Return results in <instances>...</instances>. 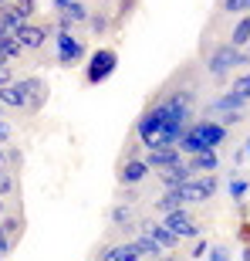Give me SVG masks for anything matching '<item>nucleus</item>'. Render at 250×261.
Returning a JSON list of instances; mask_svg holds the SVG:
<instances>
[{"label":"nucleus","mask_w":250,"mask_h":261,"mask_svg":"<svg viewBox=\"0 0 250 261\" xmlns=\"http://www.w3.org/2000/svg\"><path fill=\"white\" fill-rule=\"evenodd\" d=\"M230 44L233 48H250V14H243V17H237V24H233L230 31Z\"/></svg>","instance_id":"nucleus-17"},{"label":"nucleus","mask_w":250,"mask_h":261,"mask_svg":"<svg viewBox=\"0 0 250 261\" xmlns=\"http://www.w3.org/2000/svg\"><path fill=\"white\" fill-rule=\"evenodd\" d=\"M118 68V51L112 48H98L88 55V68H85V82L88 85H102V82H108V78L115 75Z\"/></svg>","instance_id":"nucleus-3"},{"label":"nucleus","mask_w":250,"mask_h":261,"mask_svg":"<svg viewBox=\"0 0 250 261\" xmlns=\"http://www.w3.org/2000/svg\"><path fill=\"white\" fill-rule=\"evenodd\" d=\"M51 4H54V7H58V10H61V14H65V10H68V7H71V0H51Z\"/></svg>","instance_id":"nucleus-31"},{"label":"nucleus","mask_w":250,"mask_h":261,"mask_svg":"<svg viewBox=\"0 0 250 261\" xmlns=\"http://www.w3.org/2000/svg\"><path fill=\"white\" fill-rule=\"evenodd\" d=\"M14 187H17V180H14V170L0 166V197H10V194H14Z\"/></svg>","instance_id":"nucleus-25"},{"label":"nucleus","mask_w":250,"mask_h":261,"mask_svg":"<svg viewBox=\"0 0 250 261\" xmlns=\"http://www.w3.org/2000/svg\"><path fill=\"white\" fill-rule=\"evenodd\" d=\"M186 166H190L193 176H206L220 170V156L216 153H200V156H186Z\"/></svg>","instance_id":"nucleus-13"},{"label":"nucleus","mask_w":250,"mask_h":261,"mask_svg":"<svg viewBox=\"0 0 250 261\" xmlns=\"http://www.w3.org/2000/svg\"><path fill=\"white\" fill-rule=\"evenodd\" d=\"M247 156H250V139H247Z\"/></svg>","instance_id":"nucleus-37"},{"label":"nucleus","mask_w":250,"mask_h":261,"mask_svg":"<svg viewBox=\"0 0 250 261\" xmlns=\"http://www.w3.org/2000/svg\"><path fill=\"white\" fill-rule=\"evenodd\" d=\"M163 224H166V227H169V231L176 234V238H179V241H183V231H186V227L193 224V214H190V207H179V211L166 214V217H163Z\"/></svg>","instance_id":"nucleus-15"},{"label":"nucleus","mask_w":250,"mask_h":261,"mask_svg":"<svg viewBox=\"0 0 250 261\" xmlns=\"http://www.w3.org/2000/svg\"><path fill=\"white\" fill-rule=\"evenodd\" d=\"M155 261H179L176 254H163V258H155Z\"/></svg>","instance_id":"nucleus-32"},{"label":"nucleus","mask_w":250,"mask_h":261,"mask_svg":"<svg viewBox=\"0 0 250 261\" xmlns=\"http://www.w3.org/2000/svg\"><path fill=\"white\" fill-rule=\"evenodd\" d=\"M14 85L24 92V98H27V112H38L44 102H48V85L41 82L38 75H27V78H17Z\"/></svg>","instance_id":"nucleus-6"},{"label":"nucleus","mask_w":250,"mask_h":261,"mask_svg":"<svg viewBox=\"0 0 250 261\" xmlns=\"http://www.w3.org/2000/svg\"><path fill=\"white\" fill-rule=\"evenodd\" d=\"M17 41H20V48L24 51H41L44 48V41H48V28H38V24H20L17 31Z\"/></svg>","instance_id":"nucleus-11"},{"label":"nucleus","mask_w":250,"mask_h":261,"mask_svg":"<svg viewBox=\"0 0 250 261\" xmlns=\"http://www.w3.org/2000/svg\"><path fill=\"white\" fill-rule=\"evenodd\" d=\"M179 207H186V200H183V194H179V190H163V197H159V200H155V211L163 214H173V211H179Z\"/></svg>","instance_id":"nucleus-19"},{"label":"nucleus","mask_w":250,"mask_h":261,"mask_svg":"<svg viewBox=\"0 0 250 261\" xmlns=\"http://www.w3.org/2000/svg\"><path fill=\"white\" fill-rule=\"evenodd\" d=\"M240 65H243V51L233 48L230 41H223V44H216V48L210 51V58H206V75L223 82L233 68H240Z\"/></svg>","instance_id":"nucleus-2"},{"label":"nucleus","mask_w":250,"mask_h":261,"mask_svg":"<svg viewBox=\"0 0 250 261\" xmlns=\"http://www.w3.org/2000/svg\"><path fill=\"white\" fill-rule=\"evenodd\" d=\"M145 163H149V170H173V166L183 163V153H179V146H169V149H149V153L142 156Z\"/></svg>","instance_id":"nucleus-9"},{"label":"nucleus","mask_w":250,"mask_h":261,"mask_svg":"<svg viewBox=\"0 0 250 261\" xmlns=\"http://www.w3.org/2000/svg\"><path fill=\"white\" fill-rule=\"evenodd\" d=\"M206 254H210V244L200 238V241H196V248H193V258H206Z\"/></svg>","instance_id":"nucleus-29"},{"label":"nucleus","mask_w":250,"mask_h":261,"mask_svg":"<svg viewBox=\"0 0 250 261\" xmlns=\"http://www.w3.org/2000/svg\"><path fill=\"white\" fill-rule=\"evenodd\" d=\"M4 211H7V203H4V197H0V217H4Z\"/></svg>","instance_id":"nucleus-33"},{"label":"nucleus","mask_w":250,"mask_h":261,"mask_svg":"<svg viewBox=\"0 0 250 261\" xmlns=\"http://www.w3.org/2000/svg\"><path fill=\"white\" fill-rule=\"evenodd\" d=\"M0 65H10V61H7V58H4V51H0Z\"/></svg>","instance_id":"nucleus-35"},{"label":"nucleus","mask_w":250,"mask_h":261,"mask_svg":"<svg viewBox=\"0 0 250 261\" xmlns=\"http://www.w3.org/2000/svg\"><path fill=\"white\" fill-rule=\"evenodd\" d=\"M132 203H115L112 211H108V221H112V227H118V231H129V227H135L132 221Z\"/></svg>","instance_id":"nucleus-16"},{"label":"nucleus","mask_w":250,"mask_h":261,"mask_svg":"<svg viewBox=\"0 0 250 261\" xmlns=\"http://www.w3.org/2000/svg\"><path fill=\"white\" fill-rule=\"evenodd\" d=\"M216 187H220V176H216V173H206V176H193L190 184H183V187H179V194H183L186 207H190V203H206V200H213Z\"/></svg>","instance_id":"nucleus-5"},{"label":"nucleus","mask_w":250,"mask_h":261,"mask_svg":"<svg viewBox=\"0 0 250 261\" xmlns=\"http://www.w3.org/2000/svg\"><path fill=\"white\" fill-rule=\"evenodd\" d=\"M233 254L223 248V244H216V248H210V254H206V261H230Z\"/></svg>","instance_id":"nucleus-28"},{"label":"nucleus","mask_w":250,"mask_h":261,"mask_svg":"<svg viewBox=\"0 0 250 261\" xmlns=\"http://www.w3.org/2000/svg\"><path fill=\"white\" fill-rule=\"evenodd\" d=\"M24 20H17L7 7H0V38H17V31Z\"/></svg>","instance_id":"nucleus-20"},{"label":"nucleus","mask_w":250,"mask_h":261,"mask_svg":"<svg viewBox=\"0 0 250 261\" xmlns=\"http://www.w3.org/2000/svg\"><path fill=\"white\" fill-rule=\"evenodd\" d=\"M7 10H10V14H14L17 20H24V24H27V20L38 14V0H14Z\"/></svg>","instance_id":"nucleus-21"},{"label":"nucleus","mask_w":250,"mask_h":261,"mask_svg":"<svg viewBox=\"0 0 250 261\" xmlns=\"http://www.w3.org/2000/svg\"><path fill=\"white\" fill-rule=\"evenodd\" d=\"M220 14H230V17H243V14H247V0H220Z\"/></svg>","instance_id":"nucleus-24"},{"label":"nucleus","mask_w":250,"mask_h":261,"mask_svg":"<svg viewBox=\"0 0 250 261\" xmlns=\"http://www.w3.org/2000/svg\"><path fill=\"white\" fill-rule=\"evenodd\" d=\"M247 14H250V0H247Z\"/></svg>","instance_id":"nucleus-38"},{"label":"nucleus","mask_w":250,"mask_h":261,"mask_svg":"<svg viewBox=\"0 0 250 261\" xmlns=\"http://www.w3.org/2000/svg\"><path fill=\"white\" fill-rule=\"evenodd\" d=\"M155 180H159V187L163 190H179L183 184H190L193 173H190V166H186V160L179 166H173V170H163V173H155Z\"/></svg>","instance_id":"nucleus-12"},{"label":"nucleus","mask_w":250,"mask_h":261,"mask_svg":"<svg viewBox=\"0 0 250 261\" xmlns=\"http://www.w3.org/2000/svg\"><path fill=\"white\" fill-rule=\"evenodd\" d=\"M230 92H233V95H240L243 102H250V71H243V75H237V78H233Z\"/></svg>","instance_id":"nucleus-23"},{"label":"nucleus","mask_w":250,"mask_h":261,"mask_svg":"<svg viewBox=\"0 0 250 261\" xmlns=\"http://www.w3.org/2000/svg\"><path fill=\"white\" fill-rule=\"evenodd\" d=\"M142 254L135 251L132 241H122V244H112V248H105V251L98 254V261H139Z\"/></svg>","instance_id":"nucleus-14"},{"label":"nucleus","mask_w":250,"mask_h":261,"mask_svg":"<svg viewBox=\"0 0 250 261\" xmlns=\"http://www.w3.org/2000/svg\"><path fill=\"white\" fill-rule=\"evenodd\" d=\"M10 136H14V133H10V126L4 122V119H0V146H7V143H10Z\"/></svg>","instance_id":"nucleus-30"},{"label":"nucleus","mask_w":250,"mask_h":261,"mask_svg":"<svg viewBox=\"0 0 250 261\" xmlns=\"http://www.w3.org/2000/svg\"><path fill=\"white\" fill-rule=\"evenodd\" d=\"M54 44H58V61H61L65 68L81 65V61L88 58L85 41L75 38V31H58V34H54Z\"/></svg>","instance_id":"nucleus-4"},{"label":"nucleus","mask_w":250,"mask_h":261,"mask_svg":"<svg viewBox=\"0 0 250 261\" xmlns=\"http://www.w3.org/2000/svg\"><path fill=\"white\" fill-rule=\"evenodd\" d=\"M243 261H250V248H247V251H243Z\"/></svg>","instance_id":"nucleus-36"},{"label":"nucleus","mask_w":250,"mask_h":261,"mask_svg":"<svg viewBox=\"0 0 250 261\" xmlns=\"http://www.w3.org/2000/svg\"><path fill=\"white\" fill-rule=\"evenodd\" d=\"M139 231L149 234V238H152L163 251H176V248H179V238H176V234L169 231L163 221H142V224H139Z\"/></svg>","instance_id":"nucleus-8"},{"label":"nucleus","mask_w":250,"mask_h":261,"mask_svg":"<svg viewBox=\"0 0 250 261\" xmlns=\"http://www.w3.org/2000/svg\"><path fill=\"white\" fill-rule=\"evenodd\" d=\"M149 173H152V170H149V163H145L142 156H129V160L118 166V184L122 187H139Z\"/></svg>","instance_id":"nucleus-7"},{"label":"nucleus","mask_w":250,"mask_h":261,"mask_svg":"<svg viewBox=\"0 0 250 261\" xmlns=\"http://www.w3.org/2000/svg\"><path fill=\"white\" fill-rule=\"evenodd\" d=\"M193 88H179V92H169L159 102L145 109L139 122H135V139L149 149H169V146H179L183 133L190 129L193 119Z\"/></svg>","instance_id":"nucleus-1"},{"label":"nucleus","mask_w":250,"mask_h":261,"mask_svg":"<svg viewBox=\"0 0 250 261\" xmlns=\"http://www.w3.org/2000/svg\"><path fill=\"white\" fill-rule=\"evenodd\" d=\"M132 244H135V251H139V254H142V258H163V248H159V244H155L152 241V238H149V234H142V231H139V234H135V238H132Z\"/></svg>","instance_id":"nucleus-18"},{"label":"nucleus","mask_w":250,"mask_h":261,"mask_svg":"<svg viewBox=\"0 0 250 261\" xmlns=\"http://www.w3.org/2000/svg\"><path fill=\"white\" fill-rule=\"evenodd\" d=\"M88 28L95 31V34H105L108 31V17L105 14H91V17H88Z\"/></svg>","instance_id":"nucleus-27"},{"label":"nucleus","mask_w":250,"mask_h":261,"mask_svg":"<svg viewBox=\"0 0 250 261\" xmlns=\"http://www.w3.org/2000/svg\"><path fill=\"white\" fill-rule=\"evenodd\" d=\"M243 109H247V102H243L240 95H233L230 88H227V92H223V95H216V98H210V102H206V112H213V116H230V112H243Z\"/></svg>","instance_id":"nucleus-10"},{"label":"nucleus","mask_w":250,"mask_h":261,"mask_svg":"<svg viewBox=\"0 0 250 261\" xmlns=\"http://www.w3.org/2000/svg\"><path fill=\"white\" fill-rule=\"evenodd\" d=\"M10 4H14V0H0V7H10Z\"/></svg>","instance_id":"nucleus-34"},{"label":"nucleus","mask_w":250,"mask_h":261,"mask_svg":"<svg viewBox=\"0 0 250 261\" xmlns=\"http://www.w3.org/2000/svg\"><path fill=\"white\" fill-rule=\"evenodd\" d=\"M0 51H4V58H7V61H17L20 55H24V48H20L17 38H0Z\"/></svg>","instance_id":"nucleus-22"},{"label":"nucleus","mask_w":250,"mask_h":261,"mask_svg":"<svg viewBox=\"0 0 250 261\" xmlns=\"http://www.w3.org/2000/svg\"><path fill=\"white\" fill-rule=\"evenodd\" d=\"M227 194H230V200H243V197H247V180H243V176H233L230 187H227Z\"/></svg>","instance_id":"nucleus-26"}]
</instances>
